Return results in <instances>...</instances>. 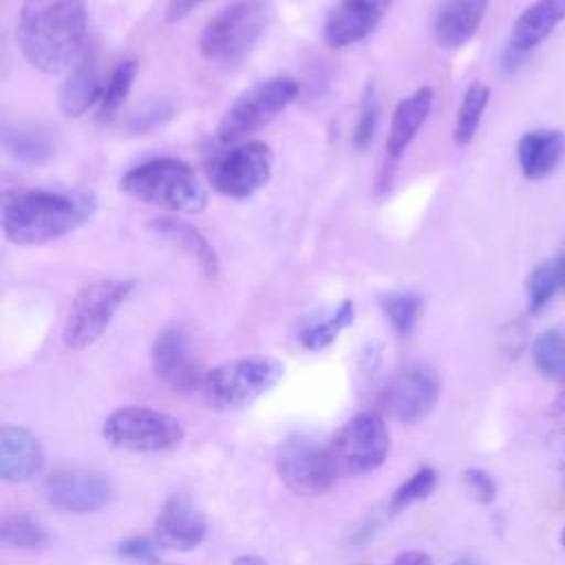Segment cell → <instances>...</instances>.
I'll use <instances>...</instances> for the list:
<instances>
[{"instance_id":"34","label":"cell","mask_w":565,"mask_h":565,"mask_svg":"<svg viewBox=\"0 0 565 565\" xmlns=\"http://www.w3.org/2000/svg\"><path fill=\"white\" fill-rule=\"evenodd\" d=\"M161 545L154 539L148 536H132L119 543L117 554L126 561L132 563H143V565H157L161 563Z\"/></svg>"},{"instance_id":"11","label":"cell","mask_w":565,"mask_h":565,"mask_svg":"<svg viewBox=\"0 0 565 565\" xmlns=\"http://www.w3.org/2000/svg\"><path fill=\"white\" fill-rule=\"evenodd\" d=\"M274 172V152L263 141H243L227 150L212 168V188L227 199H249L260 192Z\"/></svg>"},{"instance_id":"13","label":"cell","mask_w":565,"mask_h":565,"mask_svg":"<svg viewBox=\"0 0 565 565\" xmlns=\"http://www.w3.org/2000/svg\"><path fill=\"white\" fill-rule=\"evenodd\" d=\"M40 490L49 505L73 514L95 512L113 497V486L106 475L82 468H62L46 475Z\"/></svg>"},{"instance_id":"8","label":"cell","mask_w":565,"mask_h":565,"mask_svg":"<svg viewBox=\"0 0 565 565\" xmlns=\"http://www.w3.org/2000/svg\"><path fill=\"white\" fill-rule=\"evenodd\" d=\"M102 437L119 450L163 452L183 441V426L177 417L148 406H121L104 419Z\"/></svg>"},{"instance_id":"27","label":"cell","mask_w":565,"mask_h":565,"mask_svg":"<svg viewBox=\"0 0 565 565\" xmlns=\"http://www.w3.org/2000/svg\"><path fill=\"white\" fill-rule=\"evenodd\" d=\"M139 73V62L137 60H124L119 62L113 73L108 75V82L104 86V95H102V102H99V117L102 119H113L119 108L124 106L132 84H135V77Z\"/></svg>"},{"instance_id":"31","label":"cell","mask_w":565,"mask_h":565,"mask_svg":"<svg viewBox=\"0 0 565 565\" xmlns=\"http://www.w3.org/2000/svg\"><path fill=\"white\" fill-rule=\"evenodd\" d=\"M2 143L4 150L20 161L42 163L51 157V143L33 130H7Z\"/></svg>"},{"instance_id":"12","label":"cell","mask_w":565,"mask_h":565,"mask_svg":"<svg viewBox=\"0 0 565 565\" xmlns=\"http://www.w3.org/2000/svg\"><path fill=\"white\" fill-rule=\"evenodd\" d=\"M439 377L426 364H408L399 369L380 393V408L399 424H417L439 399Z\"/></svg>"},{"instance_id":"9","label":"cell","mask_w":565,"mask_h":565,"mask_svg":"<svg viewBox=\"0 0 565 565\" xmlns=\"http://www.w3.org/2000/svg\"><path fill=\"white\" fill-rule=\"evenodd\" d=\"M388 430L380 413L364 411L347 419L329 439V452L338 475H366L380 468L388 455Z\"/></svg>"},{"instance_id":"40","label":"cell","mask_w":565,"mask_h":565,"mask_svg":"<svg viewBox=\"0 0 565 565\" xmlns=\"http://www.w3.org/2000/svg\"><path fill=\"white\" fill-rule=\"evenodd\" d=\"M550 413H552V415H563V413H565V388H561V393L556 395V399H554Z\"/></svg>"},{"instance_id":"43","label":"cell","mask_w":565,"mask_h":565,"mask_svg":"<svg viewBox=\"0 0 565 565\" xmlns=\"http://www.w3.org/2000/svg\"><path fill=\"white\" fill-rule=\"evenodd\" d=\"M561 545L565 547V527H563V532H561Z\"/></svg>"},{"instance_id":"21","label":"cell","mask_w":565,"mask_h":565,"mask_svg":"<svg viewBox=\"0 0 565 565\" xmlns=\"http://www.w3.org/2000/svg\"><path fill=\"white\" fill-rule=\"evenodd\" d=\"M104 82L99 79L97 64L93 55H84L66 75V79L60 86L57 93V104L60 110L66 117H82L86 115L93 106H99L102 95H104Z\"/></svg>"},{"instance_id":"19","label":"cell","mask_w":565,"mask_h":565,"mask_svg":"<svg viewBox=\"0 0 565 565\" xmlns=\"http://www.w3.org/2000/svg\"><path fill=\"white\" fill-rule=\"evenodd\" d=\"M490 0H446L433 20V38L439 49H461L481 26Z\"/></svg>"},{"instance_id":"5","label":"cell","mask_w":565,"mask_h":565,"mask_svg":"<svg viewBox=\"0 0 565 565\" xmlns=\"http://www.w3.org/2000/svg\"><path fill=\"white\" fill-rule=\"evenodd\" d=\"M267 20L269 7L263 0H238L207 20L199 35V51L210 62H241L263 38Z\"/></svg>"},{"instance_id":"30","label":"cell","mask_w":565,"mask_h":565,"mask_svg":"<svg viewBox=\"0 0 565 565\" xmlns=\"http://www.w3.org/2000/svg\"><path fill=\"white\" fill-rule=\"evenodd\" d=\"M525 289H527V311L541 313L547 307V302L554 298V294L561 289L556 263L545 260L536 265L525 280Z\"/></svg>"},{"instance_id":"6","label":"cell","mask_w":565,"mask_h":565,"mask_svg":"<svg viewBox=\"0 0 565 565\" xmlns=\"http://www.w3.org/2000/svg\"><path fill=\"white\" fill-rule=\"evenodd\" d=\"M298 97V82L291 77L263 79L243 90L216 124V139L223 146L243 143L249 135L269 126Z\"/></svg>"},{"instance_id":"3","label":"cell","mask_w":565,"mask_h":565,"mask_svg":"<svg viewBox=\"0 0 565 565\" xmlns=\"http://www.w3.org/2000/svg\"><path fill=\"white\" fill-rule=\"evenodd\" d=\"M119 190L141 203L179 214H199L207 203V192L196 172L174 157L135 166L119 179Z\"/></svg>"},{"instance_id":"16","label":"cell","mask_w":565,"mask_h":565,"mask_svg":"<svg viewBox=\"0 0 565 565\" xmlns=\"http://www.w3.org/2000/svg\"><path fill=\"white\" fill-rule=\"evenodd\" d=\"M207 521L185 497H170L154 519V541L163 550L190 552L203 543Z\"/></svg>"},{"instance_id":"41","label":"cell","mask_w":565,"mask_h":565,"mask_svg":"<svg viewBox=\"0 0 565 565\" xmlns=\"http://www.w3.org/2000/svg\"><path fill=\"white\" fill-rule=\"evenodd\" d=\"M554 263H556V271H558V282H561V289H565V254L556 256V258H554Z\"/></svg>"},{"instance_id":"26","label":"cell","mask_w":565,"mask_h":565,"mask_svg":"<svg viewBox=\"0 0 565 565\" xmlns=\"http://www.w3.org/2000/svg\"><path fill=\"white\" fill-rule=\"evenodd\" d=\"M534 366L550 380H565V331L545 329L532 342Z\"/></svg>"},{"instance_id":"2","label":"cell","mask_w":565,"mask_h":565,"mask_svg":"<svg viewBox=\"0 0 565 565\" xmlns=\"http://www.w3.org/2000/svg\"><path fill=\"white\" fill-rule=\"evenodd\" d=\"M95 207V196L82 190H4L0 196L2 234L13 245H40L82 227Z\"/></svg>"},{"instance_id":"18","label":"cell","mask_w":565,"mask_h":565,"mask_svg":"<svg viewBox=\"0 0 565 565\" xmlns=\"http://www.w3.org/2000/svg\"><path fill=\"white\" fill-rule=\"evenodd\" d=\"M435 93L430 86H419L408 97H404L391 117V128L386 137V168L395 166L406 148L413 143L422 126L426 124L430 110H433Z\"/></svg>"},{"instance_id":"33","label":"cell","mask_w":565,"mask_h":565,"mask_svg":"<svg viewBox=\"0 0 565 565\" xmlns=\"http://www.w3.org/2000/svg\"><path fill=\"white\" fill-rule=\"evenodd\" d=\"M377 124H380V104H377L373 86L369 84V88L364 93V99H362V106H360L355 128H353V146L358 150H364L373 141Z\"/></svg>"},{"instance_id":"20","label":"cell","mask_w":565,"mask_h":565,"mask_svg":"<svg viewBox=\"0 0 565 565\" xmlns=\"http://www.w3.org/2000/svg\"><path fill=\"white\" fill-rule=\"evenodd\" d=\"M565 157V132L556 128L530 130L516 143V161L525 179L541 181L552 174Z\"/></svg>"},{"instance_id":"28","label":"cell","mask_w":565,"mask_h":565,"mask_svg":"<svg viewBox=\"0 0 565 565\" xmlns=\"http://www.w3.org/2000/svg\"><path fill=\"white\" fill-rule=\"evenodd\" d=\"M0 541L18 550H38L49 543V534L29 514H7L0 521Z\"/></svg>"},{"instance_id":"23","label":"cell","mask_w":565,"mask_h":565,"mask_svg":"<svg viewBox=\"0 0 565 565\" xmlns=\"http://www.w3.org/2000/svg\"><path fill=\"white\" fill-rule=\"evenodd\" d=\"M150 230L154 234L163 236L174 247H179L185 256L196 260V265L205 278L214 280L218 276V256H216L214 247L210 245V241L194 225L179 221V218L163 216V218H154L150 223Z\"/></svg>"},{"instance_id":"1","label":"cell","mask_w":565,"mask_h":565,"mask_svg":"<svg viewBox=\"0 0 565 565\" xmlns=\"http://www.w3.org/2000/svg\"><path fill=\"white\" fill-rule=\"evenodd\" d=\"M88 15L84 0H24L15 40L24 60L46 73H68L86 55Z\"/></svg>"},{"instance_id":"35","label":"cell","mask_w":565,"mask_h":565,"mask_svg":"<svg viewBox=\"0 0 565 565\" xmlns=\"http://www.w3.org/2000/svg\"><path fill=\"white\" fill-rule=\"evenodd\" d=\"M461 481L477 503H492L497 499V481L490 472L481 468H466L461 472Z\"/></svg>"},{"instance_id":"7","label":"cell","mask_w":565,"mask_h":565,"mask_svg":"<svg viewBox=\"0 0 565 565\" xmlns=\"http://www.w3.org/2000/svg\"><path fill=\"white\" fill-rule=\"evenodd\" d=\"M132 289L135 280L128 278H104L82 287L73 298L64 320V344L73 351H82L95 344L106 333L117 309Z\"/></svg>"},{"instance_id":"17","label":"cell","mask_w":565,"mask_h":565,"mask_svg":"<svg viewBox=\"0 0 565 565\" xmlns=\"http://www.w3.org/2000/svg\"><path fill=\"white\" fill-rule=\"evenodd\" d=\"M44 468V450L35 435L20 426L0 428V477L7 483H24Z\"/></svg>"},{"instance_id":"10","label":"cell","mask_w":565,"mask_h":565,"mask_svg":"<svg viewBox=\"0 0 565 565\" xmlns=\"http://www.w3.org/2000/svg\"><path fill=\"white\" fill-rule=\"evenodd\" d=\"M276 470L291 492L305 497L327 492L338 477L329 444H320L302 433L287 437L278 446Z\"/></svg>"},{"instance_id":"39","label":"cell","mask_w":565,"mask_h":565,"mask_svg":"<svg viewBox=\"0 0 565 565\" xmlns=\"http://www.w3.org/2000/svg\"><path fill=\"white\" fill-rule=\"evenodd\" d=\"M232 565H267L260 556H254V554H241L232 561Z\"/></svg>"},{"instance_id":"15","label":"cell","mask_w":565,"mask_h":565,"mask_svg":"<svg viewBox=\"0 0 565 565\" xmlns=\"http://www.w3.org/2000/svg\"><path fill=\"white\" fill-rule=\"evenodd\" d=\"M154 375L174 391H192L201 386L203 375L192 358L188 335L179 327L163 329L152 342Z\"/></svg>"},{"instance_id":"14","label":"cell","mask_w":565,"mask_h":565,"mask_svg":"<svg viewBox=\"0 0 565 565\" xmlns=\"http://www.w3.org/2000/svg\"><path fill=\"white\" fill-rule=\"evenodd\" d=\"M393 0H335L324 20V42L331 49L362 42L380 26Z\"/></svg>"},{"instance_id":"4","label":"cell","mask_w":565,"mask_h":565,"mask_svg":"<svg viewBox=\"0 0 565 565\" xmlns=\"http://www.w3.org/2000/svg\"><path fill=\"white\" fill-rule=\"evenodd\" d=\"M285 375V364L271 355L227 360L203 373L201 395L212 411H241L271 391Z\"/></svg>"},{"instance_id":"24","label":"cell","mask_w":565,"mask_h":565,"mask_svg":"<svg viewBox=\"0 0 565 565\" xmlns=\"http://www.w3.org/2000/svg\"><path fill=\"white\" fill-rule=\"evenodd\" d=\"M488 102H490V86L488 84L472 82L466 88L463 99H461V104L457 108L455 126H452V141H455V146L463 148V146H468L475 139Z\"/></svg>"},{"instance_id":"42","label":"cell","mask_w":565,"mask_h":565,"mask_svg":"<svg viewBox=\"0 0 565 565\" xmlns=\"http://www.w3.org/2000/svg\"><path fill=\"white\" fill-rule=\"evenodd\" d=\"M452 565H483V563H479L477 558H470V556H463V558H457Z\"/></svg>"},{"instance_id":"37","label":"cell","mask_w":565,"mask_h":565,"mask_svg":"<svg viewBox=\"0 0 565 565\" xmlns=\"http://www.w3.org/2000/svg\"><path fill=\"white\" fill-rule=\"evenodd\" d=\"M391 565H433V558L422 550H406L399 552Z\"/></svg>"},{"instance_id":"29","label":"cell","mask_w":565,"mask_h":565,"mask_svg":"<svg viewBox=\"0 0 565 565\" xmlns=\"http://www.w3.org/2000/svg\"><path fill=\"white\" fill-rule=\"evenodd\" d=\"M380 307L393 329L399 335H406L413 331L419 311H422V296L413 291H391L380 298Z\"/></svg>"},{"instance_id":"22","label":"cell","mask_w":565,"mask_h":565,"mask_svg":"<svg viewBox=\"0 0 565 565\" xmlns=\"http://www.w3.org/2000/svg\"><path fill=\"white\" fill-rule=\"evenodd\" d=\"M565 18V0H534L512 24L508 46L527 53L539 46Z\"/></svg>"},{"instance_id":"38","label":"cell","mask_w":565,"mask_h":565,"mask_svg":"<svg viewBox=\"0 0 565 565\" xmlns=\"http://www.w3.org/2000/svg\"><path fill=\"white\" fill-rule=\"evenodd\" d=\"M550 448H552L554 457L558 459L561 468H565V424H561V426L552 433V437H550Z\"/></svg>"},{"instance_id":"25","label":"cell","mask_w":565,"mask_h":565,"mask_svg":"<svg viewBox=\"0 0 565 565\" xmlns=\"http://www.w3.org/2000/svg\"><path fill=\"white\" fill-rule=\"evenodd\" d=\"M353 318H355L353 302L351 300H342L333 311L324 313L320 320L309 322L300 331L298 340L309 351H322L353 322Z\"/></svg>"},{"instance_id":"32","label":"cell","mask_w":565,"mask_h":565,"mask_svg":"<svg viewBox=\"0 0 565 565\" xmlns=\"http://www.w3.org/2000/svg\"><path fill=\"white\" fill-rule=\"evenodd\" d=\"M437 488V472L433 468H419L408 481H404L397 492L393 494V501H391V510L393 512H399L417 501H424L428 499Z\"/></svg>"},{"instance_id":"36","label":"cell","mask_w":565,"mask_h":565,"mask_svg":"<svg viewBox=\"0 0 565 565\" xmlns=\"http://www.w3.org/2000/svg\"><path fill=\"white\" fill-rule=\"evenodd\" d=\"M207 0H170L168 9H166V20L168 22H181L185 20L194 9H199L201 4H205Z\"/></svg>"}]
</instances>
